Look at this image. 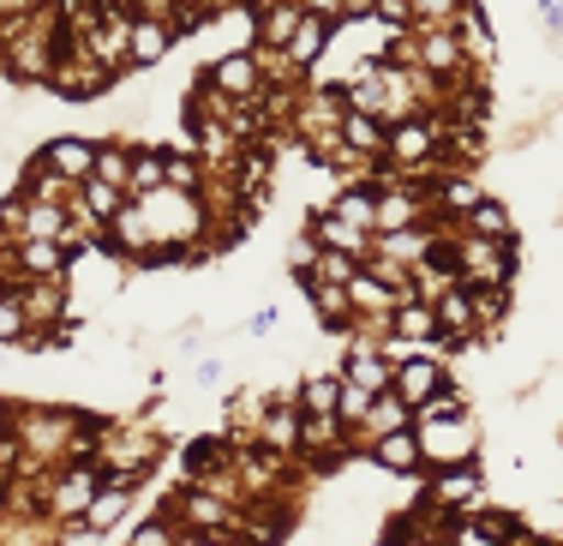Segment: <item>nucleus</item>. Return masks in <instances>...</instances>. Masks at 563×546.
Listing matches in <instances>:
<instances>
[{
    "instance_id": "obj_16",
    "label": "nucleus",
    "mask_w": 563,
    "mask_h": 546,
    "mask_svg": "<svg viewBox=\"0 0 563 546\" xmlns=\"http://www.w3.org/2000/svg\"><path fill=\"white\" fill-rule=\"evenodd\" d=\"M432 499L438 504H479V499H486V481H479L474 462H455V469H444L432 481Z\"/></svg>"
},
{
    "instance_id": "obj_9",
    "label": "nucleus",
    "mask_w": 563,
    "mask_h": 546,
    "mask_svg": "<svg viewBox=\"0 0 563 546\" xmlns=\"http://www.w3.org/2000/svg\"><path fill=\"white\" fill-rule=\"evenodd\" d=\"M43 163L55 168V175H66V181H90V168H97V139H78V132L48 139L43 144Z\"/></svg>"
},
{
    "instance_id": "obj_20",
    "label": "nucleus",
    "mask_w": 563,
    "mask_h": 546,
    "mask_svg": "<svg viewBox=\"0 0 563 546\" xmlns=\"http://www.w3.org/2000/svg\"><path fill=\"white\" fill-rule=\"evenodd\" d=\"M509 229H516V217H509L504 198H492V193L462 217V234H479V241H509Z\"/></svg>"
},
{
    "instance_id": "obj_5",
    "label": "nucleus",
    "mask_w": 563,
    "mask_h": 546,
    "mask_svg": "<svg viewBox=\"0 0 563 546\" xmlns=\"http://www.w3.org/2000/svg\"><path fill=\"white\" fill-rule=\"evenodd\" d=\"M413 66L432 73V78H462L467 55H462V43H455V24H444V31H413Z\"/></svg>"
},
{
    "instance_id": "obj_32",
    "label": "nucleus",
    "mask_w": 563,
    "mask_h": 546,
    "mask_svg": "<svg viewBox=\"0 0 563 546\" xmlns=\"http://www.w3.org/2000/svg\"><path fill=\"white\" fill-rule=\"evenodd\" d=\"M163 168H168V186L174 193H198V163H192V151H163Z\"/></svg>"
},
{
    "instance_id": "obj_30",
    "label": "nucleus",
    "mask_w": 563,
    "mask_h": 546,
    "mask_svg": "<svg viewBox=\"0 0 563 546\" xmlns=\"http://www.w3.org/2000/svg\"><path fill=\"white\" fill-rule=\"evenodd\" d=\"M300 288L312 295L318 318H336V325H347V318H354V301H347V288H342V283H300Z\"/></svg>"
},
{
    "instance_id": "obj_10",
    "label": "nucleus",
    "mask_w": 563,
    "mask_h": 546,
    "mask_svg": "<svg viewBox=\"0 0 563 546\" xmlns=\"http://www.w3.org/2000/svg\"><path fill=\"white\" fill-rule=\"evenodd\" d=\"M455 43H462V55L474 73H486L492 61H498V36H492V24H486V12L479 7H467L462 19H455Z\"/></svg>"
},
{
    "instance_id": "obj_11",
    "label": "nucleus",
    "mask_w": 563,
    "mask_h": 546,
    "mask_svg": "<svg viewBox=\"0 0 563 546\" xmlns=\"http://www.w3.org/2000/svg\"><path fill=\"white\" fill-rule=\"evenodd\" d=\"M312 234H318V247L354 252V259H372V252H378V234H366V229H354V222H342L336 210H318V217H312Z\"/></svg>"
},
{
    "instance_id": "obj_36",
    "label": "nucleus",
    "mask_w": 563,
    "mask_h": 546,
    "mask_svg": "<svg viewBox=\"0 0 563 546\" xmlns=\"http://www.w3.org/2000/svg\"><path fill=\"white\" fill-rule=\"evenodd\" d=\"M132 546H174V540H168V523H144V528H132Z\"/></svg>"
},
{
    "instance_id": "obj_37",
    "label": "nucleus",
    "mask_w": 563,
    "mask_h": 546,
    "mask_svg": "<svg viewBox=\"0 0 563 546\" xmlns=\"http://www.w3.org/2000/svg\"><path fill=\"white\" fill-rule=\"evenodd\" d=\"M450 546H498V540L486 535V523H462V528H455V540H450Z\"/></svg>"
},
{
    "instance_id": "obj_21",
    "label": "nucleus",
    "mask_w": 563,
    "mask_h": 546,
    "mask_svg": "<svg viewBox=\"0 0 563 546\" xmlns=\"http://www.w3.org/2000/svg\"><path fill=\"white\" fill-rule=\"evenodd\" d=\"M66 259H73V252H66L60 241H31V234H24V241H19V264H24V271H31V276H36V283H43V276H48V283H60Z\"/></svg>"
},
{
    "instance_id": "obj_25",
    "label": "nucleus",
    "mask_w": 563,
    "mask_h": 546,
    "mask_svg": "<svg viewBox=\"0 0 563 546\" xmlns=\"http://www.w3.org/2000/svg\"><path fill=\"white\" fill-rule=\"evenodd\" d=\"M342 403V372H312L300 391V415H336Z\"/></svg>"
},
{
    "instance_id": "obj_39",
    "label": "nucleus",
    "mask_w": 563,
    "mask_h": 546,
    "mask_svg": "<svg viewBox=\"0 0 563 546\" xmlns=\"http://www.w3.org/2000/svg\"><path fill=\"white\" fill-rule=\"evenodd\" d=\"M36 0H0V24H12V19H24V12H31Z\"/></svg>"
},
{
    "instance_id": "obj_14",
    "label": "nucleus",
    "mask_w": 563,
    "mask_h": 546,
    "mask_svg": "<svg viewBox=\"0 0 563 546\" xmlns=\"http://www.w3.org/2000/svg\"><path fill=\"white\" fill-rule=\"evenodd\" d=\"M126 48H132V66H156L174 48V24H163V19H132Z\"/></svg>"
},
{
    "instance_id": "obj_33",
    "label": "nucleus",
    "mask_w": 563,
    "mask_h": 546,
    "mask_svg": "<svg viewBox=\"0 0 563 546\" xmlns=\"http://www.w3.org/2000/svg\"><path fill=\"white\" fill-rule=\"evenodd\" d=\"M24 330H31V318H24V306L12 288H0V342H19Z\"/></svg>"
},
{
    "instance_id": "obj_13",
    "label": "nucleus",
    "mask_w": 563,
    "mask_h": 546,
    "mask_svg": "<svg viewBox=\"0 0 563 546\" xmlns=\"http://www.w3.org/2000/svg\"><path fill=\"white\" fill-rule=\"evenodd\" d=\"M336 132H342V144H347L354 156H366V163H384V139H390V127H384L378 114H360V109H347Z\"/></svg>"
},
{
    "instance_id": "obj_3",
    "label": "nucleus",
    "mask_w": 563,
    "mask_h": 546,
    "mask_svg": "<svg viewBox=\"0 0 563 546\" xmlns=\"http://www.w3.org/2000/svg\"><path fill=\"white\" fill-rule=\"evenodd\" d=\"M413 438H420V462H432V469H455V462H474V450H479V426L467 421V415L420 421V426H413Z\"/></svg>"
},
{
    "instance_id": "obj_23",
    "label": "nucleus",
    "mask_w": 563,
    "mask_h": 546,
    "mask_svg": "<svg viewBox=\"0 0 563 546\" xmlns=\"http://www.w3.org/2000/svg\"><path fill=\"white\" fill-rule=\"evenodd\" d=\"M102 492L97 474H85V469H73V474H60V492H55V511L60 516H85L90 511V499Z\"/></svg>"
},
{
    "instance_id": "obj_22",
    "label": "nucleus",
    "mask_w": 563,
    "mask_h": 546,
    "mask_svg": "<svg viewBox=\"0 0 563 546\" xmlns=\"http://www.w3.org/2000/svg\"><path fill=\"white\" fill-rule=\"evenodd\" d=\"M180 516L198 528V535H217V540H222V528H228V504L210 499V492H186V499H180Z\"/></svg>"
},
{
    "instance_id": "obj_15",
    "label": "nucleus",
    "mask_w": 563,
    "mask_h": 546,
    "mask_svg": "<svg viewBox=\"0 0 563 546\" xmlns=\"http://www.w3.org/2000/svg\"><path fill=\"white\" fill-rule=\"evenodd\" d=\"M330 210H336L342 222H354V229L378 234V186H336Z\"/></svg>"
},
{
    "instance_id": "obj_2",
    "label": "nucleus",
    "mask_w": 563,
    "mask_h": 546,
    "mask_svg": "<svg viewBox=\"0 0 563 546\" xmlns=\"http://www.w3.org/2000/svg\"><path fill=\"white\" fill-rule=\"evenodd\" d=\"M450 259H455L462 288H504L509 271H516V247L509 241H479V234H462V241L450 247Z\"/></svg>"
},
{
    "instance_id": "obj_38",
    "label": "nucleus",
    "mask_w": 563,
    "mask_h": 546,
    "mask_svg": "<svg viewBox=\"0 0 563 546\" xmlns=\"http://www.w3.org/2000/svg\"><path fill=\"white\" fill-rule=\"evenodd\" d=\"M60 546H97V528H90L85 516H78V523L66 528V535H60Z\"/></svg>"
},
{
    "instance_id": "obj_12",
    "label": "nucleus",
    "mask_w": 563,
    "mask_h": 546,
    "mask_svg": "<svg viewBox=\"0 0 563 546\" xmlns=\"http://www.w3.org/2000/svg\"><path fill=\"white\" fill-rule=\"evenodd\" d=\"M342 379H347V384H360V391H372V396H378V391H390L396 367L378 354V342H366V337H360V342H354V354H347V367H342Z\"/></svg>"
},
{
    "instance_id": "obj_1",
    "label": "nucleus",
    "mask_w": 563,
    "mask_h": 546,
    "mask_svg": "<svg viewBox=\"0 0 563 546\" xmlns=\"http://www.w3.org/2000/svg\"><path fill=\"white\" fill-rule=\"evenodd\" d=\"M438 151H444V121L408 114V121H396L390 139H384V168H396V175H426V168L438 163Z\"/></svg>"
},
{
    "instance_id": "obj_41",
    "label": "nucleus",
    "mask_w": 563,
    "mask_h": 546,
    "mask_svg": "<svg viewBox=\"0 0 563 546\" xmlns=\"http://www.w3.org/2000/svg\"><path fill=\"white\" fill-rule=\"evenodd\" d=\"M0 426H7V403H0Z\"/></svg>"
},
{
    "instance_id": "obj_31",
    "label": "nucleus",
    "mask_w": 563,
    "mask_h": 546,
    "mask_svg": "<svg viewBox=\"0 0 563 546\" xmlns=\"http://www.w3.org/2000/svg\"><path fill=\"white\" fill-rule=\"evenodd\" d=\"M264 445H271V450H294V445H300V408H282V415L264 421Z\"/></svg>"
},
{
    "instance_id": "obj_40",
    "label": "nucleus",
    "mask_w": 563,
    "mask_h": 546,
    "mask_svg": "<svg viewBox=\"0 0 563 546\" xmlns=\"http://www.w3.org/2000/svg\"><path fill=\"white\" fill-rule=\"evenodd\" d=\"M186 546H222L217 535H192V540H186Z\"/></svg>"
},
{
    "instance_id": "obj_27",
    "label": "nucleus",
    "mask_w": 563,
    "mask_h": 546,
    "mask_svg": "<svg viewBox=\"0 0 563 546\" xmlns=\"http://www.w3.org/2000/svg\"><path fill=\"white\" fill-rule=\"evenodd\" d=\"M408 421H413V408L401 403L396 391H378V396H372V408H366V433H372V438H378V433H401Z\"/></svg>"
},
{
    "instance_id": "obj_8",
    "label": "nucleus",
    "mask_w": 563,
    "mask_h": 546,
    "mask_svg": "<svg viewBox=\"0 0 563 546\" xmlns=\"http://www.w3.org/2000/svg\"><path fill=\"white\" fill-rule=\"evenodd\" d=\"M426 193L420 186H378V234H390V229H413V222H426Z\"/></svg>"
},
{
    "instance_id": "obj_34",
    "label": "nucleus",
    "mask_w": 563,
    "mask_h": 546,
    "mask_svg": "<svg viewBox=\"0 0 563 546\" xmlns=\"http://www.w3.org/2000/svg\"><path fill=\"white\" fill-rule=\"evenodd\" d=\"M366 408H372V391H360V384H347V379H342V403H336L342 426H347V421H366Z\"/></svg>"
},
{
    "instance_id": "obj_24",
    "label": "nucleus",
    "mask_w": 563,
    "mask_h": 546,
    "mask_svg": "<svg viewBox=\"0 0 563 546\" xmlns=\"http://www.w3.org/2000/svg\"><path fill=\"white\" fill-rule=\"evenodd\" d=\"M90 175L126 193V181H132V144H120V139H97V168H90Z\"/></svg>"
},
{
    "instance_id": "obj_19",
    "label": "nucleus",
    "mask_w": 563,
    "mask_h": 546,
    "mask_svg": "<svg viewBox=\"0 0 563 546\" xmlns=\"http://www.w3.org/2000/svg\"><path fill=\"white\" fill-rule=\"evenodd\" d=\"M432 247H438V234H426L420 222H413V229H390V234H378V252L384 259H396V264H420V259H432Z\"/></svg>"
},
{
    "instance_id": "obj_35",
    "label": "nucleus",
    "mask_w": 563,
    "mask_h": 546,
    "mask_svg": "<svg viewBox=\"0 0 563 546\" xmlns=\"http://www.w3.org/2000/svg\"><path fill=\"white\" fill-rule=\"evenodd\" d=\"M533 7H540L545 36H552V43H563V0H533Z\"/></svg>"
},
{
    "instance_id": "obj_6",
    "label": "nucleus",
    "mask_w": 563,
    "mask_h": 546,
    "mask_svg": "<svg viewBox=\"0 0 563 546\" xmlns=\"http://www.w3.org/2000/svg\"><path fill=\"white\" fill-rule=\"evenodd\" d=\"M444 384H450V379H444V367H438V354H413V361H401V367H396L390 391H396L408 408H420L426 396H438Z\"/></svg>"
},
{
    "instance_id": "obj_4",
    "label": "nucleus",
    "mask_w": 563,
    "mask_h": 546,
    "mask_svg": "<svg viewBox=\"0 0 563 546\" xmlns=\"http://www.w3.org/2000/svg\"><path fill=\"white\" fill-rule=\"evenodd\" d=\"M210 85L222 90L228 102H258L264 97V85H271V78H264V61H258V48H228L222 61H210Z\"/></svg>"
},
{
    "instance_id": "obj_28",
    "label": "nucleus",
    "mask_w": 563,
    "mask_h": 546,
    "mask_svg": "<svg viewBox=\"0 0 563 546\" xmlns=\"http://www.w3.org/2000/svg\"><path fill=\"white\" fill-rule=\"evenodd\" d=\"M300 445L306 450H342V415H300Z\"/></svg>"
},
{
    "instance_id": "obj_7",
    "label": "nucleus",
    "mask_w": 563,
    "mask_h": 546,
    "mask_svg": "<svg viewBox=\"0 0 563 546\" xmlns=\"http://www.w3.org/2000/svg\"><path fill=\"white\" fill-rule=\"evenodd\" d=\"M330 36H336V24H330L324 12H306V19H300V31L288 36V48H282V55H288L294 73H312V66L330 55Z\"/></svg>"
},
{
    "instance_id": "obj_18",
    "label": "nucleus",
    "mask_w": 563,
    "mask_h": 546,
    "mask_svg": "<svg viewBox=\"0 0 563 546\" xmlns=\"http://www.w3.org/2000/svg\"><path fill=\"white\" fill-rule=\"evenodd\" d=\"M372 462H384V469H396V474L420 469V438H413V426H401V433H378V438H372Z\"/></svg>"
},
{
    "instance_id": "obj_17",
    "label": "nucleus",
    "mask_w": 563,
    "mask_h": 546,
    "mask_svg": "<svg viewBox=\"0 0 563 546\" xmlns=\"http://www.w3.org/2000/svg\"><path fill=\"white\" fill-rule=\"evenodd\" d=\"M163 186H168V168H163V144H132V181H126V198L163 193Z\"/></svg>"
},
{
    "instance_id": "obj_26",
    "label": "nucleus",
    "mask_w": 563,
    "mask_h": 546,
    "mask_svg": "<svg viewBox=\"0 0 563 546\" xmlns=\"http://www.w3.org/2000/svg\"><path fill=\"white\" fill-rule=\"evenodd\" d=\"M432 313H438V325H444L450 337H467V330H474V295H467L462 283H455L450 295H438Z\"/></svg>"
},
{
    "instance_id": "obj_29",
    "label": "nucleus",
    "mask_w": 563,
    "mask_h": 546,
    "mask_svg": "<svg viewBox=\"0 0 563 546\" xmlns=\"http://www.w3.org/2000/svg\"><path fill=\"white\" fill-rule=\"evenodd\" d=\"M366 271V259H354V252H336V247H324L318 252V271H312V283H354V276Z\"/></svg>"
}]
</instances>
